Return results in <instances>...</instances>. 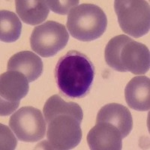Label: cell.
Returning a JSON list of instances; mask_svg holds the SVG:
<instances>
[{
	"instance_id": "3",
	"label": "cell",
	"mask_w": 150,
	"mask_h": 150,
	"mask_svg": "<svg viewBox=\"0 0 150 150\" xmlns=\"http://www.w3.org/2000/svg\"><path fill=\"white\" fill-rule=\"evenodd\" d=\"M67 28L75 39L92 41L101 37L108 26V19L101 8L93 4H81L68 14Z\"/></svg>"
},
{
	"instance_id": "5",
	"label": "cell",
	"mask_w": 150,
	"mask_h": 150,
	"mask_svg": "<svg viewBox=\"0 0 150 150\" xmlns=\"http://www.w3.org/2000/svg\"><path fill=\"white\" fill-rule=\"evenodd\" d=\"M114 9L125 33L138 38L150 29L149 4L143 0H116Z\"/></svg>"
},
{
	"instance_id": "12",
	"label": "cell",
	"mask_w": 150,
	"mask_h": 150,
	"mask_svg": "<svg viewBox=\"0 0 150 150\" xmlns=\"http://www.w3.org/2000/svg\"><path fill=\"white\" fill-rule=\"evenodd\" d=\"M44 65L39 56L31 51L19 52L11 56L8 62V71L21 72L29 83L35 81L42 74Z\"/></svg>"
},
{
	"instance_id": "1",
	"label": "cell",
	"mask_w": 150,
	"mask_h": 150,
	"mask_svg": "<svg viewBox=\"0 0 150 150\" xmlns=\"http://www.w3.org/2000/svg\"><path fill=\"white\" fill-rule=\"evenodd\" d=\"M54 74L62 95L71 98H81L90 92L95 78V67L85 54L71 50L59 59Z\"/></svg>"
},
{
	"instance_id": "10",
	"label": "cell",
	"mask_w": 150,
	"mask_h": 150,
	"mask_svg": "<svg viewBox=\"0 0 150 150\" xmlns=\"http://www.w3.org/2000/svg\"><path fill=\"white\" fill-rule=\"evenodd\" d=\"M104 122L120 130L122 137H126L133 128V119L128 108L117 103L104 105L98 111L96 122Z\"/></svg>"
},
{
	"instance_id": "13",
	"label": "cell",
	"mask_w": 150,
	"mask_h": 150,
	"mask_svg": "<svg viewBox=\"0 0 150 150\" xmlns=\"http://www.w3.org/2000/svg\"><path fill=\"white\" fill-rule=\"evenodd\" d=\"M16 11L25 23L35 26L45 21L50 13L46 1L17 0L15 1Z\"/></svg>"
},
{
	"instance_id": "11",
	"label": "cell",
	"mask_w": 150,
	"mask_h": 150,
	"mask_svg": "<svg viewBox=\"0 0 150 150\" xmlns=\"http://www.w3.org/2000/svg\"><path fill=\"white\" fill-rule=\"evenodd\" d=\"M125 98L129 108L137 111L150 109V80L146 76L131 79L125 89Z\"/></svg>"
},
{
	"instance_id": "9",
	"label": "cell",
	"mask_w": 150,
	"mask_h": 150,
	"mask_svg": "<svg viewBox=\"0 0 150 150\" xmlns=\"http://www.w3.org/2000/svg\"><path fill=\"white\" fill-rule=\"evenodd\" d=\"M122 139L120 130L104 122H96L87 135V143L92 150H120Z\"/></svg>"
},
{
	"instance_id": "4",
	"label": "cell",
	"mask_w": 150,
	"mask_h": 150,
	"mask_svg": "<svg viewBox=\"0 0 150 150\" xmlns=\"http://www.w3.org/2000/svg\"><path fill=\"white\" fill-rule=\"evenodd\" d=\"M83 120L68 113L53 116L48 121L47 140L37 146L44 149H72L82 139Z\"/></svg>"
},
{
	"instance_id": "2",
	"label": "cell",
	"mask_w": 150,
	"mask_h": 150,
	"mask_svg": "<svg viewBox=\"0 0 150 150\" xmlns=\"http://www.w3.org/2000/svg\"><path fill=\"white\" fill-rule=\"evenodd\" d=\"M104 56L107 64L117 71L143 75L149 71L150 53L147 47L125 35L110 40Z\"/></svg>"
},
{
	"instance_id": "15",
	"label": "cell",
	"mask_w": 150,
	"mask_h": 150,
	"mask_svg": "<svg viewBox=\"0 0 150 150\" xmlns=\"http://www.w3.org/2000/svg\"><path fill=\"white\" fill-rule=\"evenodd\" d=\"M22 31V23L15 13L7 10L0 12V40L12 43L18 40Z\"/></svg>"
},
{
	"instance_id": "16",
	"label": "cell",
	"mask_w": 150,
	"mask_h": 150,
	"mask_svg": "<svg viewBox=\"0 0 150 150\" xmlns=\"http://www.w3.org/2000/svg\"><path fill=\"white\" fill-rule=\"evenodd\" d=\"M46 3L50 10L56 14L65 15L69 13L74 7L78 5L79 1H46Z\"/></svg>"
},
{
	"instance_id": "14",
	"label": "cell",
	"mask_w": 150,
	"mask_h": 150,
	"mask_svg": "<svg viewBox=\"0 0 150 150\" xmlns=\"http://www.w3.org/2000/svg\"><path fill=\"white\" fill-rule=\"evenodd\" d=\"M43 111L46 122L55 115L60 113L71 114L82 120L83 117L82 108L78 104L72 101L67 102L58 95H54L47 99L44 106Z\"/></svg>"
},
{
	"instance_id": "6",
	"label": "cell",
	"mask_w": 150,
	"mask_h": 150,
	"mask_svg": "<svg viewBox=\"0 0 150 150\" xmlns=\"http://www.w3.org/2000/svg\"><path fill=\"white\" fill-rule=\"evenodd\" d=\"M69 40V34L64 25L49 21L35 27L30 36L33 51L41 57L48 58L64 49Z\"/></svg>"
},
{
	"instance_id": "7",
	"label": "cell",
	"mask_w": 150,
	"mask_h": 150,
	"mask_svg": "<svg viewBox=\"0 0 150 150\" xmlns=\"http://www.w3.org/2000/svg\"><path fill=\"white\" fill-rule=\"evenodd\" d=\"M9 126L23 142L33 143L43 139L47 131L46 120L41 111L33 107H23L9 120Z\"/></svg>"
},
{
	"instance_id": "8",
	"label": "cell",
	"mask_w": 150,
	"mask_h": 150,
	"mask_svg": "<svg viewBox=\"0 0 150 150\" xmlns=\"http://www.w3.org/2000/svg\"><path fill=\"white\" fill-rule=\"evenodd\" d=\"M29 80L21 72L8 71L0 77V115L8 116L29 92Z\"/></svg>"
}]
</instances>
